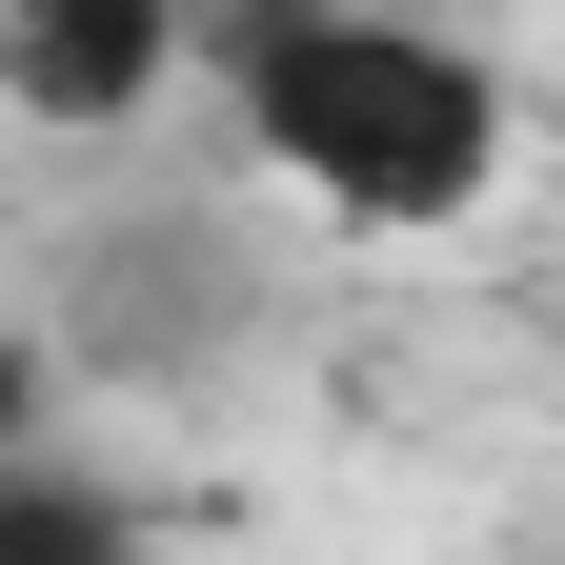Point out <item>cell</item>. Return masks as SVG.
I'll use <instances>...</instances> for the list:
<instances>
[{
    "label": "cell",
    "instance_id": "1",
    "mask_svg": "<svg viewBox=\"0 0 565 565\" xmlns=\"http://www.w3.org/2000/svg\"><path fill=\"white\" fill-rule=\"evenodd\" d=\"M223 82H243V141L364 243H424L505 182V61L445 21H243Z\"/></svg>",
    "mask_w": 565,
    "mask_h": 565
},
{
    "label": "cell",
    "instance_id": "2",
    "mask_svg": "<svg viewBox=\"0 0 565 565\" xmlns=\"http://www.w3.org/2000/svg\"><path fill=\"white\" fill-rule=\"evenodd\" d=\"M162 82H182L162 0H21V21H0V102L21 121H141Z\"/></svg>",
    "mask_w": 565,
    "mask_h": 565
},
{
    "label": "cell",
    "instance_id": "3",
    "mask_svg": "<svg viewBox=\"0 0 565 565\" xmlns=\"http://www.w3.org/2000/svg\"><path fill=\"white\" fill-rule=\"evenodd\" d=\"M0 565H162V545H141V505L82 484V465H0Z\"/></svg>",
    "mask_w": 565,
    "mask_h": 565
},
{
    "label": "cell",
    "instance_id": "4",
    "mask_svg": "<svg viewBox=\"0 0 565 565\" xmlns=\"http://www.w3.org/2000/svg\"><path fill=\"white\" fill-rule=\"evenodd\" d=\"M21 445H41V343L0 323V465H21Z\"/></svg>",
    "mask_w": 565,
    "mask_h": 565
}]
</instances>
